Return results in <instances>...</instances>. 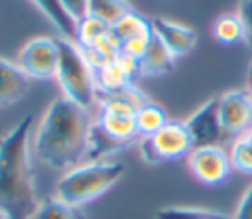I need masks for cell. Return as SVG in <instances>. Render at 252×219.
<instances>
[{"instance_id": "cell-19", "label": "cell", "mask_w": 252, "mask_h": 219, "mask_svg": "<svg viewBox=\"0 0 252 219\" xmlns=\"http://www.w3.org/2000/svg\"><path fill=\"white\" fill-rule=\"evenodd\" d=\"M32 2H33V4L45 14V18L57 28V32L61 34V37H67V39H73V37H75L77 22L71 20V18L63 12L59 0H32Z\"/></svg>"}, {"instance_id": "cell-16", "label": "cell", "mask_w": 252, "mask_h": 219, "mask_svg": "<svg viewBox=\"0 0 252 219\" xmlns=\"http://www.w3.org/2000/svg\"><path fill=\"white\" fill-rule=\"evenodd\" d=\"M130 12H132V6L128 0H89L87 16L98 18L100 22L112 28Z\"/></svg>"}, {"instance_id": "cell-4", "label": "cell", "mask_w": 252, "mask_h": 219, "mask_svg": "<svg viewBox=\"0 0 252 219\" xmlns=\"http://www.w3.org/2000/svg\"><path fill=\"white\" fill-rule=\"evenodd\" d=\"M126 174V166L118 160H89L65 172L55 183V197L81 207L116 185Z\"/></svg>"}, {"instance_id": "cell-28", "label": "cell", "mask_w": 252, "mask_h": 219, "mask_svg": "<svg viewBox=\"0 0 252 219\" xmlns=\"http://www.w3.org/2000/svg\"><path fill=\"white\" fill-rule=\"evenodd\" d=\"M244 136H246V138H248V140H250V142H252V126H250V128H248V132H246V134H244Z\"/></svg>"}, {"instance_id": "cell-18", "label": "cell", "mask_w": 252, "mask_h": 219, "mask_svg": "<svg viewBox=\"0 0 252 219\" xmlns=\"http://www.w3.org/2000/svg\"><path fill=\"white\" fill-rule=\"evenodd\" d=\"M167 120L169 118H167L165 110L158 103H152V101H148L146 105H142L136 110V128H138V134L142 138L156 134Z\"/></svg>"}, {"instance_id": "cell-22", "label": "cell", "mask_w": 252, "mask_h": 219, "mask_svg": "<svg viewBox=\"0 0 252 219\" xmlns=\"http://www.w3.org/2000/svg\"><path fill=\"white\" fill-rule=\"evenodd\" d=\"M112 34H114V37L120 41V45L124 43V41H128V39H132V37H136V36H142V34H146V32H152V20H148V18H144L142 14H138V12H130V14H126L118 24H114L112 28Z\"/></svg>"}, {"instance_id": "cell-26", "label": "cell", "mask_w": 252, "mask_h": 219, "mask_svg": "<svg viewBox=\"0 0 252 219\" xmlns=\"http://www.w3.org/2000/svg\"><path fill=\"white\" fill-rule=\"evenodd\" d=\"M238 18L244 26V41L252 45V0H242L238 6Z\"/></svg>"}, {"instance_id": "cell-17", "label": "cell", "mask_w": 252, "mask_h": 219, "mask_svg": "<svg viewBox=\"0 0 252 219\" xmlns=\"http://www.w3.org/2000/svg\"><path fill=\"white\" fill-rule=\"evenodd\" d=\"M108 32H110V26H106V24L100 22L98 18L85 16L83 20L77 22L73 41L81 47V51H85V49L93 47L96 41H100L104 36H108Z\"/></svg>"}, {"instance_id": "cell-7", "label": "cell", "mask_w": 252, "mask_h": 219, "mask_svg": "<svg viewBox=\"0 0 252 219\" xmlns=\"http://www.w3.org/2000/svg\"><path fill=\"white\" fill-rule=\"evenodd\" d=\"M18 65L28 77L33 79H51L57 73L59 63V45L55 37L37 36L32 37L18 51Z\"/></svg>"}, {"instance_id": "cell-2", "label": "cell", "mask_w": 252, "mask_h": 219, "mask_svg": "<svg viewBox=\"0 0 252 219\" xmlns=\"http://www.w3.org/2000/svg\"><path fill=\"white\" fill-rule=\"evenodd\" d=\"M33 116H22L0 136V209L10 219H28L37 207L32 166Z\"/></svg>"}, {"instance_id": "cell-13", "label": "cell", "mask_w": 252, "mask_h": 219, "mask_svg": "<svg viewBox=\"0 0 252 219\" xmlns=\"http://www.w3.org/2000/svg\"><path fill=\"white\" fill-rule=\"evenodd\" d=\"M30 89V77L16 61L0 57V107L18 103Z\"/></svg>"}, {"instance_id": "cell-29", "label": "cell", "mask_w": 252, "mask_h": 219, "mask_svg": "<svg viewBox=\"0 0 252 219\" xmlns=\"http://www.w3.org/2000/svg\"><path fill=\"white\" fill-rule=\"evenodd\" d=\"M0 219H10V217H8V215H6V213L0 209Z\"/></svg>"}, {"instance_id": "cell-10", "label": "cell", "mask_w": 252, "mask_h": 219, "mask_svg": "<svg viewBox=\"0 0 252 219\" xmlns=\"http://www.w3.org/2000/svg\"><path fill=\"white\" fill-rule=\"evenodd\" d=\"M219 116L222 132L242 136L252 126V97L246 91H228L219 97Z\"/></svg>"}, {"instance_id": "cell-11", "label": "cell", "mask_w": 252, "mask_h": 219, "mask_svg": "<svg viewBox=\"0 0 252 219\" xmlns=\"http://www.w3.org/2000/svg\"><path fill=\"white\" fill-rule=\"evenodd\" d=\"M185 126L193 138V146H217L224 134L219 116V99H209L203 103L185 120Z\"/></svg>"}, {"instance_id": "cell-21", "label": "cell", "mask_w": 252, "mask_h": 219, "mask_svg": "<svg viewBox=\"0 0 252 219\" xmlns=\"http://www.w3.org/2000/svg\"><path fill=\"white\" fill-rule=\"evenodd\" d=\"M213 37L222 45L242 41L244 26H242L238 14H220L213 24Z\"/></svg>"}, {"instance_id": "cell-27", "label": "cell", "mask_w": 252, "mask_h": 219, "mask_svg": "<svg viewBox=\"0 0 252 219\" xmlns=\"http://www.w3.org/2000/svg\"><path fill=\"white\" fill-rule=\"evenodd\" d=\"M232 219H252V183L248 185V189L242 193L236 211L232 215Z\"/></svg>"}, {"instance_id": "cell-23", "label": "cell", "mask_w": 252, "mask_h": 219, "mask_svg": "<svg viewBox=\"0 0 252 219\" xmlns=\"http://www.w3.org/2000/svg\"><path fill=\"white\" fill-rule=\"evenodd\" d=\"M154 219H232V217L203 207H161L154 213Z\"/></svg>"}, {"instance_id": "cell-1", "label": "cell", "mask_w": 252, "mask_h": 219, "mask_svg": "<svg viewBox=\"0 0 252 219\" xmlns=\"http://www.w3.org/2000/svg\"><path fill=\"white\" fill-rule=\"evenodd\" d=\"M91 114L87 109L61 97L49 103L32 136V154L47 168L61 170L87 162Z\"/></svg>"}, {"instance_id": "cell-9", "label": "cell", "mask_w": 252, "mask_h": 219, "mask_svg": "<svg viewBox=\"0 0 252 219\" xmlns=\"http://www.w3.org/2000/svg\"><path fill=\"white\" fill-rule=\"evenodd\" d=\"M138 77H142L140 61L120 51L110 63H106L104 67L94 71L96 93H100V97L118 93L126 87H132Z\"/></svg>"}, {"instance_id": "cell-5", "label": "cell", "mask_w": 252, "mask_h": 219, "mask_svg": "<svg viewBox=\"0 0 252 219\" xmlns=\"http://www.w3.org/2000/svg\"><path fill=\"white\" fill-rule=\"evenodd\" d=\"M59 45V63L55 79L63 91V97L71 103L89 110L96 101V83L94 71L87 61L81 47L67 37H55Z\"/></svg>"}, {"instance_id": "cell-14", "label": "cell", "mask_w": 252, "mask_h": 219, "mask_svg": "<svg viewBox=\"0 0 252 219\" xmlns=\"http://www.w3.org/2000/svg\"><path fill=\"white\" fill-rule=\"evenodd\" d=\"M173 61L175 57L167 51V47L154 36L148 51L144 53V57L140 59V67H142V75H165L173 69Z\"/></svg>"}, {"instance_id": "cell-8", "label": "cell", "mask_w": 252, "mask_h": 219, "mask_svg": "<svg viewBox=\"0 0 252 219\" xmlns=\"http://www.w3.org/2000/svg\"><path fill=\"white\" fill-rule=\"evenodd\" d=\"M187 166L203 185H220L232 172L230 156L217 146H195L187 156Z\"/></svg>"}, {"instance_id": "cell-12", "label": "cell", "mask_w": 252, "mask_h": 219, "mask_svg": "<svg viewBox=\"0 0 252 219\" xmlns=\"http://www.w3.org/2000/svg\"><path fill=\"white\" fill-rule=\"evenodd\" d=\"M152 30H154V36L167 47V51L173 57L187 55L197 43V34L193 32V28L185 24H177L165 18H154Z\"/></svg>"}, {"instance_id": "cell-20", "label": "cell", "mask_w": 252, "mask_h": 219, "mask_svg": "<svg viewBox=\"0 0 252 219\" xmlns=\"http://www.w3.org/2000/svg\"><path fill=\"white\" fill-rule=\"evenodd\" d=\"M87 61L91 63L93 71H98L100 67H104L106 63H110L118 53H120V41L114 37L112 30L108 32V36H104L100 41H96L93 47L83 51Z\"/></svg>"}, {"instance_id": "cell-6", "label": "cell", "mask_w": 252, "mask_h": 219, "mask_svg": "<svg viewBox=\"0 0 252 219\" xmlns=\"http://www.w3.org/2000/svg\"><path fill=\"white\" fill-rule=\"evenodd\" d=\"M193 148V138L185 122L179 120H167L156 134L144 136L138 142V150L148 164H161L177 160L181 156H189Z\"/></svg>"}, {"instance_id": "cell-30", "label": "cell", "mask_w": 252, "mask_h": 219, "mask_svg": "<svg viewBox=\"0 0 252 219\" xmlns=\"http://www.w3.org/2000/svg\"><path fill=\"white\" fill-rule=\"evenodd\" d=\"M250 97H252V83H250Z\"/></svg>"}, {"instance_id": "cell-3", "label": "cell", "mask_w": 252, "mask_h": 219, "mask_svg": "<svg viewBox=\"0 0 252 219\" xmlns=\"http://www.w3.org/2000/svg\"><path fill=\"white\" fill-rule=\"evenodd\" d=\"M150 99L136 87L98 97V114L89 134V160H106L114 152L134 144L138 136L136 110Z\"/></svg>"}, {"instance_id": "cell-24", "label": "cell", "mask_w": 252, "mask_h": 219, "mask_svg": "<svg viewBox=\"0 0 252 219\" xmlns=\"http://www.w3.org/2000/svg\"><path fill=\"white\" fill-rule=\"evenodd\" d=\"M228 156H230L232 170L252 176V142L244 134L232 142Z\"/></svg>"}, {"instance_id": "cell-25", "label": "cell", "mask_w": 252, "mask_h": 219, "mask_svg": "<svg viewBox=\"0 0 252 219\" xmlns=\"http://www.w3.org/2000/svg\"><path fill=\"white\" fill-rule=\"evenodd\" d=\"M59 4L63 12L75 22L83 20L89 14V0H59Z\"/></svg>"}, {"instance_id": "cell-15", "label": "cell", "mask_w": 252, "mask_h": 219, "mask_svg": "<svg viewBox=\"0 0 252 219\" xmlns=\"http://www.w3.org/2000/svg\"><path fill=\"white\" fill-rule=\"evenodd\" d=\"M28 219H87V217L81 211V207L69 205L53 195V197L41 199Z\"/></svg>"}]
</instances>
